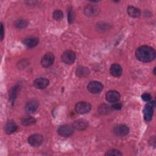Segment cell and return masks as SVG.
<instances>
[{
    "instance_id": "cell-17",
    "label": "cell",
    "mask_w": 156,
    "mask_h": 156,
    "mask_svg": "<svg viewBox=\"0 0 156 156\" xmlns=\"http://www.w3.org/2000/svg\"><path fill=\"white\" fill-rule=\"evenodd\" d=\"M110 74L114 77H119L122 73V69L118 64H113L110 68Z\"/></svg>"
},
{
    "instance_id": "cell-26",
    "label": "cell",
    "mask_w": 156,
    "mask_h": 156,
    "mask_svg": "<svg viewBox=\"0 0 156 156\" xmlns=\"http://www.w3.org/2000/svg\"><path fill=\"white\" fill-rule=\"evenodd\" d=\"M74 20V13L72 9H69L68 11V21L69 24H72Z\"/></svg>"
},
{
    "instance_id": "cell-1",
    "label": "cell",
    "mask_w": 156,
    "mask_h": 156,
    "mask_svg": "<svg viewBox=\"0 0 156 156\" xmlns=\"http://www.w3.org/2000/svg\"><path fill=\"white\" fill-rule=\"evenodd\" d=\"M136 58L143 62H150L155 58V51L154 49L149 46H141L135 51Z\"/></svg>"
},
{
    "instance_id": "cell-13",
    "label": "cell",
    "mask_w": 156,
    "mask_h": 156,
    "mask_svg": "<svg viewBox=\"0 0 156 156\" xmlns=\"http://www.w3.org/2000/svg\"><path fill=\"white\" fill-rule=\"evenodd\" d=\"M88 126V122L84 119H79L74 121L73 124V128L79 130H83L86 129Z\"/></svg>"
},
{
    "instance_id": "cell-20",
    "label": "cell",
    "mask_w": 156,
    "mask_h": 156,
    "mask_svg": "<svg viewBox=\"0 0 156 156\" xmlns=\"http://www.w3.org/2000/svg\"><path fill=\"white\" fill-rule=\"evenodd\" d=\"M36 122V119L32 117V116H29L25 118H23L21 121V123L24 126H30L35 124Z\"/></svg>"
},
{
    "instance_id": "cell-12",
    "label": "cell",
    "mask_w": 156,
    "mask_h": 156,
    "mask_svg": "<svg viewBox=\"0 0 156 156\" xmlns=\"http://www.w3.org/2000/svg\"><path fill=\"white\" fill-rule=\"evenodd\" d=\"M99 12V8L94 5H87L84 9V13L88 16L97 15Z\"/></svg>"
},
{
    "instance_id": "cell-8",
    "label": "cell",
    "mask_w": 156,
    "mask_h": 156,
    "mask_svg": "<svg viewBox=\"0 0 156 156\" xmlns=\"http://www.w3.org/2000/svg\"><path fill=\"white\" fill-rule=\"evenodd\" d=\"M54 62V55L51 52H48L43 55L41 60V64L44 68L51 66Z\"/></svg>"
},
{
    "instance_id": "cell-18",
    "label": "cell",
    "mask_w": 156,
    "mask_h": 156,
    "mask_svg": "<svg viewBox=\"0 0 156 156\" xmlns=\"http://www.w3.org/2000/svg\"><path fill=\"white\" fill-rule=\"evenodd\" d=\"M89 73H90L89 69L87 67L82 66H78L76 71V74L77 76L80 78L87 77V76L89 75Z\"/></svg>"
},
{
    "instance_id": "cell-14",
    "label": "cell",
    "mask_w": 156,
    "mask_h": 156,
    "mask_svg": "<svg viewBox=\"0 0 156 156\" xmlns=\"http://www.w3.org/2000/svg\"><path fill=\"white\" fill-rule=\"evenodd\" d=\"M18 129V126L16 124V123L12 121V120H10L8 121L4 127V130L5 132L7 134H12L13 132H16V130Z\"/></svg>"
},
{
    "instance_id": "cell-2",
    "label": "cell",
    "mask_w": 156,
    "mask_h": 156,
    "mask_svg": "<svg viewBox=\"0 0 156 156\" xmlns=\"http://www.w3.org/2000/svg\"><path fill=\"white\" fill-rule=\"evenodd\" d=\"M155 107V102L153 101H149L147 102V104L145 105V107L143 110V114H144V118L145 121H149L151 120L153 112H154V108Z\"/></svg>"
},
{
    "instance_id": "cell-6",
    "label": "cell",
    "mask_w": 156,
    "mask_h": 156,
    "mask_svg": "<svg viewBox=\"0 0 156 156\" xmlns=\"http://www.w3.org/2000/svg\"><path fill=\"white\" fill-rule=\"evenodd\" d=\"M76 59L75 53L70 50H66L62 55V60L66 64H72Z\"/></svg>"
},
{
    "instance_id": "cell-24",
    "label": "cell",
    "mask_w": 156,
    "mask_h": 156,
    "mask_svg": "<svg viewBox=\"0 0 156 156\" xmlns=\"http://www.w3.org/2000/svg\"><path fill=\"white\" fill-rule=\"evenodd\" d=\"M63 17V13L60 10H55L53 12V18L56 21L61 20Z\"/></svg>"
},
{
    "instance_id": "cell-16",
    "label": "cell",
    "mask_w": 156,
    "mask_h": 156,
    "mask_svg": "<svg viewBox=\"0 0 156 156\" xmlns=\"http://www.w3.org/2000/svg\"><path fill=\"white\" fill-rule=\"evenodd\" d=\"M38 38L35 37H29L25 38L23 40V43L28 48H34L38 43Z\"/></svg>"
},
{
    "instance_id": "cell-5",
    "label": "cell",
    "mask_w": 156,
    "mask_h": 156,
    "mask_svg": "<svg viewBox=\"0 0 156 156\" xmlns=\"http://www.w3.org/2000/svg\"><path fill=\"white\" fill-rule=\"evenodd\" d=\"M103 85L98 81H91L87 85L88 90L93 94L99 93L103 90Z\"/></svg>"
},
{
    "instance_id": "cell-27",
    "label": "cell",
    "mask_w": 156,
    "mask_h": 156,
    "mask_svg": "<svg viewBox=\"0 0 156 156\" xmlns=\"http://www.w3.org/2000/svg\"><path fill=\"white\" fill-rule=\"evenodd\" d=\"M151 95L149 94V93H143L142 95H141V98L144 101H146V102H149L151 100Z\"/></svg>"
},
{
    "instance_id": "cell-22",
    "label": "cell",
    "mask_w": 156,
    "mask_h": 156,
    "mask_svg": "<svg viewBox=\"0 0 156 156\" xmlns=\"http://www.w3.org/2000/svg\"><path fill=\"white\" fill-rule=\"evenodd\" d=\"M18 86H15L14 87H13L10 93H9V98L10 99V101L13 102L14 101V100L15 99L16 97V94H17V92L18 90Z\"/></svg>"
},
{
    "instance_id": "cell-28",
    "label": "cell",
    "mask_w": 156,
    "mask_h": 156,
    "mask_svg": "<svg viewBox=\"0 0 156 156\" xmlns=\"http://www.w3.org/2000/svg\"><path fill=\"white\" fill-rule=\"evenodd\" d=\"M122 107V105L120 103H115L113 105H112V108L114 110H120Z\"/></svg>"
},
{
    "instance_id": "cell-7",
    "label": "cell",
    "mask_w": 156,
    "mask_h": 156,
    "mask_svg": "<svg viewBox=\"0 0 156 156\" xmlns=\"http://www.w3.org/2000/svg\"><path fill=\"white\" fill-rule=\"evenodd\" d=\"M43 141V137L41 135L35 133L30 135L28 138V143L32 146L38 147L40 146Z\"/></svg>"
},
{
    "instance_id": "cell-3",
    "label": "cell",
    "mask_w": 156,
    "mask_h": 156,
    "mask_svg": "<svg viewBox=\"0 0 156 156\" xmlns=\"http://www.w3.org/2000/svg\"><path fill=\"white\" fill-rule=\"evenodd\" d=\"M91 106L90 103L85 101L77 102L75 105L76 111L80 114H85L88 113L91 110Z\"/></svg>"
},
{
    "instance_id": "cell-25",
    "label": "cell",
    "mask_w": 156,
    "mask_h": 156,
    "mask_svg": "<svg viewBox=\"0 0 156 156\" xmlns=\"http://www.w3.org/2000/svg\"><path fill=\"white\" fill-rule=\"evenodd\" d=\"M105 155H109V156H119V155H122V153L117 149H111L108 151Z\"/></svg>"
},
{
    "instance_id": "cell-15",
    "label": "cell",
    "mask_w": 156,
    "mask_h": 156,
    "mask_svg": "<svg viewBox=\"0 0 156 156\" xmlns=\"http://www.w3.org/2000/svg\"><path fill=\"white\" fill-rule=\"evenodd\" d=\"M38 107V104L36 101L31 100L27 102L25 106L26 111L29 113H33L36 112Z\"/></svg>"
},
{
    "instance_id": "cell-19",
    "label": "cell",
    "mask_w": 156,
    "mask_h": 156,
    "mask_svg": "<svg viewBox=\"0 0 156 156\" xmlns=\"http://www.w3.org/2000/svg\"><path fill=\"white\" fill-rule=\"evenodd\" d=\"M127 13L128 15L133 18H137L139 17L141 15V12L140 10L137 8L135 7L134 6H129L127 7Z\"/></svg>"
},
{
    "instance_id": "cell-29",
    "label": "cell",
    "mask_w": 156,
    "mask_h": 156,
    "mask_svg": "<svg viewBox=\"0 0 156 156\" xmlns=\"http://www.w3.org/2000/svg\"><path fill=\"white\" fill-rule=\"evenodd\" d=\"M4 37V26L2 23L1 24V40H2Z\"/></svg>"
},
{
    "instance_id": "cell-10",
    "label": "cell",
    "mask_w": 156,
    "mask_h": 156,
    "mask_svg": "<svg viewBox=\"0 0 156 156\" xmlns=\"http://www.w3.org/2000/svg\"><path fill=\"white\" fill-rule=\"evenodd\" d=\"M129 132V127L124 124H118L113 128V132L116 135L124 136L128 134Z\"/></svg>"
},
{
    "instance_id": "cell-23",
    "label": "cell",
    "mask_w": 156,
    "mask_h": 156,
    "mask_svg": "<svg viewBox=\"0 0 156 156\" xmlns=\"http://www.w3.org/2000/svg\"><path fill=\"white\" fill-rule=\"evenodd\" d=\"M98 111H99V113L101 115H106L108 112H110V107L107 105L104 104H102L99 107Z\"/></svg>"
},
{
    "instance_id": "cell-9",
    "label": "cell",
    "mask_w": 156,
    "mask_h": 156,
    "mask_svg": "<svg viewBox=\"0 0 156 156\" xmlns=\"http://www.w3.org/2000/svg\"><path fill=\"white\" fill-rule=\"evenodd\" d=\"M120 94L116 90H110L107 92L105 94V99L107 101L110 103H115L118 102L120 99Z\"/></svg>"
},
{
    "instance_id": "cell-4",
    "label": "cell",
    "mask_w": 156,
    "mask_h": 156,
    "mask_svg": "<svg viewBox=\"0 0 156 156\" xmlns=\"http://www.w3.org/2000/svg\"><path fill=\"white\" fill-rule=\"evenodd\" d=\"M73 129V127L70 125H62L58 128L57 132L58 135H60L62 136L69 137L73 135L74 132Z\"/></svg>"
},
{
    "instance_id": "cell-11",
    "label": "cell",
    "mask_w": 156,
    "mask_h": 156,
    "mask_svg": "<svg viewBox=\"0 0 156 156\" xmlns=\"http://www.w3.org/2000/svg\"><path fill=\"white\" fill-rule=\"evenodd\" d=\"M49 83L48 79L43 77L36 79L34 81V85L37 89H44L48 87Z\"/></svg>"
},
{
    "instance_id": "cell-21",
    "label": "cell",
    "mask_w": 156,
    "mask_h": 156,
    "mask_svg": "<svg viewBox=\"0 0 156 156\" xmlns=\"http://www.w3.org/2000/svg\"><path fill=\"white\" fill-rule=\"evenodd\" d=\"M27 21L24 19H19L15 22V26L18 29L25 28L27 26Z\"/></svg>"
}]
</instances>
